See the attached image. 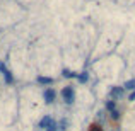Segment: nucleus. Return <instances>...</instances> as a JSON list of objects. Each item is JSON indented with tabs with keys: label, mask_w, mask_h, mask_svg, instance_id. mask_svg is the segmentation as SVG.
Returning <instances> with one entry per match:
<instances>
[{
	"label": "nucleus",
	"mask_w": 135,
	"mask_h": 131,
	"mask_svg": "<svg viewBox=\"0 0 135 131\" xmlns=\"http://www.w3.org/2000/svg\"><path fill=\"white\" fill-rule=\"evenodd\" d=\"M62 99L67 106H72L75 102V90H74V87H70V85L63 87L62 88Z\"/></svg>",
	"instance_id": "obj_1"
},
{
	"label": "nucleus",
	"mask_w": 135,
	"mask_h": 131,
	"mask_svg": "<svg viewBox=\"0 0 135 131\" xmlns=\"http://www.w3.org/2000/svg\"><path fill=\"white\" fill-rule=\"evenodd\" d=\"M43 99H45L46 104H53V102H55V99H56V90H55L53 87L45 88V92H43Z\"/></svg>",
	"instance_id": "obj_2"
},
{
	"label": "nucleus",
	"mask_w": 135,
	"mask_h": 131,
	"mask_svg": "<svg viewBox=\"0 0 135 131\" xmlns=\"http://www.w3.org/2000/svg\"><path fill=\"white\" fill-rule=\"evenodd\" d=\"M123 94H125V88H123V85H115V87L109 88V99H111V101L123 97Z\"/></svg>",
	"instance_id": "obj_3"
},
{
	"label": "nucleus",
	"mask_w": 135,
	"mask_h": 131,
	"mask_svg": "<svg viewBox=\"0 0 135 131\" xmlns=\"http://www.w3.org/2000/svg\"><path fill=\"white\" fill-rule=\"evenodd\" d=\"M53 82H55L53 77H45V75H38L36 77V83H40V85H51Z\"/></svg>",
	"instance_id": "obj_4"
},
{
	"label": "nucleus",
	"mask_w": 135,
	"mask_h": 131,
	"mask_svg": "<svg viewBox=\"0 0 135 131\" xmlns=\"http://www.w3.org/2000/svg\"><path fill=\"white\" fill-rule=\"evenodd\" d=\"M2 75H3V80H5V83H9V85H10V83H14V75H12V72H10L9 68L3 70Z\"/></svg>",
	"instance_id": "obj_5"
},
{
	"label": "nucleus",
	"mask_w": 135,
	"mask_h": 131,
	"mask_svg": "<svg viewBox=\"0 0 135 131\" xmlns=\"http://www.w3.org/2000/svg\"><path fill=\"white\" fill-rule=\"evenodd\" d=\"M51 119H53L51 116H45V118L41 119L40 123H38V128H41V129H46V128H48V124L51 123Z\"/></svg>",
	"instance_id": "obj_6"
},
{
	"label": "nucleus",
	"mask_w": 135,
	"mask_h": 131,
	"mask_svg": "<svg viewBox=\"0 0 135 131\" xmlns=\"http://www.w3.org/2000/svg\"><path fill=\"white\" fill-rule=\"evenodd\" d=\"M75 78L79 80V83H86L87 80H89V73H87V72H80V73L75 75Z\"/></svg>",
	"instance_id": "obj_7"
},
{
	"label": "nucleus",
	"mask_w": 135,
	"mask_h": 131,
	"mask_svg": "<svg viewBox=\"0 0 135 131\" xmlns=\"http://www.w3.org/2000/svg\"><path fill=\"white\" fill-rule=\"evenodd\" d=\"M75 75H77V73H74L70 68H63L62 70V77H63V78H75Z\"/></svg>",
	"instance_id": "obj_8"
},
{
	"label": "nucleus",
	"mask_w": 135,
	"mask_h": 131,
	"mask_svg": "<svg viewBox=\"0 0 135 131\" xmlns=\"http://www.w3.org/2000/svg\"><path fill=\"white\" fill-rule=\"evenodd\" d=\"M123 88L125 90H135V78H130V80H127L125 83H123Z\"/></svg>",
	"instance_id": "obj_9"
},
{
	"label": "nucleus",
	"mask_w": 135,
	"mask_h": 131,
	"mask_svg": "<svg viewBox=\"0 0 135 131\" xmlns=\"http://www.w3.org/2000/svg\"><path fill=\"white\" fill-rule=\"evenodd\" d=\"M104 109L108 112H111L113 109H116V101H111V99H109V101H106L104 102Z\"/></svg>",
	"instance_id": "obj_10"
},
{
	"label": "nucleus",
	"mask_w": 135,
	"mask_h": 131,
	"mask_svg": "<svg viewBox=\"0 0 135 131\" xmlns=\"http://www.w3.org/2000/svg\"><path fill=\"white\" fill-rule=\"evenodd\" d=\"M120 118H122V114H120V111L118 109H113L111 112H109V119H111V121H120Z\"/></svg>",
	"instance_id": "obj_11"
},
{
	"label": "nucleus",
	"mask_w": 135,
	"mask_h": 131,
	"mask_svg": "<svg viewBox=\"0 0 135 131\" xmlns=\"http://www.w3.org/2000/svg\"><path fill=\"white\" fill-rule=\"evenodd\" d=\"M45 131H58V121H55V119H51V123L48 124V128Z\"/></svg>",
	"instance_id": "obj_12"
},
{
	"label": "nucleus",
	"mask_w": 135,
	"mask_h": 131,
	"mask_svg": "<svg viewBox=\"0 0 135 131\" xmlns=\"http://www.w3.org/2000/svg\"><path fill=\"white\" fill-rule=\"evenodd\" d=\"M67 128H69V119H62L58 123V131H67Z\"/></svg>",
	"instance_id": "obj_13"
},
{
	"label": "nucleus",
	"mask_w": 135,
	"mask_h": 131,
	"mask_svg": "<svg viewBox=\"0 0 135 131\" xmlns=\"http://www.w3.org/2000/svg\"><path fill=\"white\" fill-rule=\"evenodd\" d=\"M89 131H103V128L99 124H91L89 126Z\"/></svg>",
	"instance_id": "obj_14"
},
{
	"label": "nucleus",
	"mask_w": 135,
	"mask_h": 131,
	"mask_svg": "<svg viewBox=\"0 0 135 131\" xmlns=\"http://www.w3.org/2000/svg\"><path fill=\"white\" fill-rule=\"evenodd\" d=\"M128 101H130V102H133V101H135V90H133V92H132V94H130V95H128Z\"/></svg>",
	"instance_id": "obj_15"
},
{
	"label": "nucleus",
	"mask_w": 135,
	"mask_h": 131,
	"mask_svg": "<svg viewBox=\"0 0 135 131\" xmlns=\"http://www.w3.org/2000/svg\"><path fill=\"white\" fill-rule=\"evenodd\" d=\"M5 68H7V66H5V63H3V61H0V73H2Z\"/></svg>",
	"instance_id": "obj_16"
}]
</instances>
